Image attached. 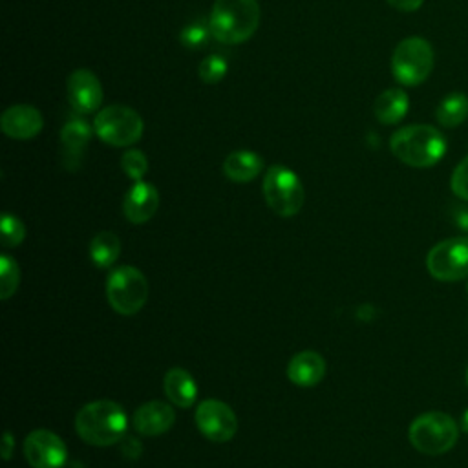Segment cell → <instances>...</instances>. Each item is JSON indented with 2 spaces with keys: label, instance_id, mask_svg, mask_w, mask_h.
<instances>
[{
  "label": "cell",
  "instance_id": "cb8c5ba5",
  "mask_svg": "<svg viewBox=\"0 0 468 468\" xmlns=\"http://www.w3.org/2000/svg\"><path fill=\"white\" fill-rule=\"evenodd\" d=\"M229 71V62L221 55H208L199 62L197 73L205 84H218Z\"/></svg>",
  "mask_w": 468,
  "mask_h": 468
},
{
  "label": "cell",
  "instance_id": "8fae6325",
  "mask_svg": "<svg viewBox=\"0 0 468 468\" xmlns=\"http://www.w3.org/2000/svg\"><path fill=\"white\" fill-rule=\"evenodd\" d=\"M26 461L33 468H62L68 461L64 441L49 430H35L24 441Z\"/></svg>",
  "mask_w": 468,
  "mask_h": 468
},
{
  "label": "cell",
  "instance_id": "d6986e66",
  "mask_svg": "<svg viewBox=\"0 0 468 468\" xmlns=\"http://www.w3.org/2000/svg\"><path fill=\"white\" fill-rule=\"evenodd\" d=\"M410 108L408 93L402 88L384 90L373 104V113L382 124H397L400 122Z\"/></svg>",
  "mask_w": 468,
  "mask_h": 468
},
{
  "label": "cell",
  "instance_id": "30bf717a",
  "mask_svg": "<svg viewBox=\"0 0 468 468\" xmlns=\"http://www.w3.org/2000/svg\"><path fill=\"white\" fill-rule=\"evenodd\" d=\"M196 426L212 442H227L236 435V413L218 399H207L196 408Z\"/></svg>",
  "mask_w": 468,
  "mask_h": 468
},
{
  "label": "cell",
  "instance_id": "f546056e",
  "mask_svg": "<svg viewBox=\"0 0 468 468\" xmlns=\"http://www.w3.org/2000/svg\"><path fill=\"white\" fill-rule=\"evenodd\" d=\"M455 225L459 230H463L468 238V208L455 210Z\"/></svg>",
  "mask_w": 468,
  "mask_h": 468
},
{
  "label": "cell",
  "instance_id": "7a4b0ae2",
  "mask_svg": "<svg viewBox=\"0 0 468 468\" xmlns=\"http://www.w3.org/2000/svg\"><path fill=\"white\" fill-rule=\"evenodd\" d=\"M261 11L258 0H216L208 27L221 44H241L249 40L260 26Z\"/></svg>",
  "mask_w": 468,
  "mask_h": 468
},
{
  "label": "cell",
  "instance_id": "52a82bcc",
  "mask_svg": "<svg viewBox=\"0 0 468 468\" xmlns=\"http://www.w3.org/2000/svg\"><path fill=\"white\" fill-rule=\"evenodd\" d=\"M106 296L113 311L122 316H132L146 303L148 282L137 267L121 265L113 269L106 280Z\"/></svg>",
  "mask_w": 468,
  "mask_h": 468
},
{
  "label": "cell",
  "instance_id": "d4e9b609",
  "mask_svg": "<svg viewBox=\"0 0 468 468\" xmlns=\"http://www.w3.org/2000/svg\"><path fill=\"white\" fill-rule=\"evenodd\" d=\"M121 168L130 179L141 181L143 176L148 172V159L141 150L130 148L121 157Z\"/></svg>",
  "mask_w": 468,
  "mask_h": 468
},
{
  "label": "cell",
  "instance_id": "4316f807",
  "mask_svg": "<svg viewBox=\"0 0 468 468\" xmlns=\"http://www.w3.org/2000/svg\"><path fill=\"white\" fill-rule=\"evenodd\" d=\"M208 35H212L208 24L192 22V24H188V26L183 27V31H181V35H179V40H181V44H183L185 48L197 49V48H201V46L207 42Z\"/></svg>",
  "mask_w": 468,
  "mask_h": 468
},
{
  "label": "cell",
  "instance_id": "ac0fdd59",
  "mask_svg": "<svg viewBox=\"0 0 468 468\" xmlns=\"http://www.w3.org/2000/svg\"><path fill=\"white\" fill-rule=\"evenodd\" d=\"M165 393L168 400L179 408H190L197 397V386L194 377L183 367H172L163 378Z\"/></svg>",
  "mask_w": 468,
  "mask_h": 468
},
{
  "label": "cell",
  "instance_id": "7402d4cb",
  "mask_svg": "<svg viewBox=\"0 0 468 468\" xmlns=\"http://www.w3.org/2000/svg\"><path fill=\"white\" fill-rule=\"evenodd\" d=\"M119 252H121L119 238L110 230H102L95 234L93 239L90 241V258L97 267L106 269L113 265V261L119 258Z\"/></svg>",
  "mask_w": 468,
  "mask_h": 468
},
{
  "label": "cell",
  "instance_id": "ffe728a7",
  "mask_svg": "<svg viewBox=\"0 0 468 468\" xmlns=\"http://www.w3.org/2000/svg\"><path fill=\"white\" fill-rule=\"evenodd\" d=\"M263 170V159L250 150L230 152L223 161L225 176L234 183H249Z\"/></svg>",
  "mask_w": 468,
  "mask_h": 468
},
{
  "label": "cell",
  "instance_id": "4fadbf2b",
  "mask_svg": "<svg viewBox=\"0 0 468 468\" xmlns=\"http://www.w3.org/2000/svg\"><path fill=\"white\" fill-rule=\"evenodd\" d=\"M91 139V126L82 115L66 121L60 130V161L66 170H77Z\"/></svg>",
  "mask_w": 468,
  "mask_h": 468
},
{
  "label": "cell",
  "instance_id": "9a60e30c",
  "mask_svg": "<svg viewBox=\"0 0 468 468\" xmlns=\"http://www.w3.org/2000/svg\"><path fill=\"white\" fill-rule=\"evenodd\" d=\"M159 208V192L152 183L135 181L122 201L124 216L130 223L141 225L146 223Z\"/></svg>",
  "mask_w": 468,
  "mask_h": 468
},
{
  "label": "cell",
  "instance_id": "603a6c76",
  "mask_svg": "<svg viewBox=\"0 0 468 468\" xmlns=\"http://www.w3.org/2000/svg\"><path fill=\"white\" fill-rule=\"evenodd\" d=\"M20 282V271L18 263L9 256H0V298L7 300L11 294H15Z\"/></svg>",
  "mask_w": 468,
  "mask_h": 468
},
{
  "label": "cell",
  "instance_id": "2e32d148",
  "mask_svg": "<svg viewBox=\"0 0 468 468\" xmlns=\"http://www.w3.org/2000/svg\"><path fill=\"white\" fill-rule=\"evenodd\" d=\"M176 415L170 404L161 400H150L139 406L132 417V424L137 433L155 437L166 433L174 426Z\"/></svg>",
  "mask_w": 468,
  "mask_h": 468
},
{
  "label": "cell",
  "instance_id": "7c38bea8",
  "mask_svg": "<svg viewBox=\"0 0 468 468\" xmlns=\"http://www.w3.org/2000/svg\"><path fill=\"white\" fill-rule=\"evenodd\" d=\"M68 101L79 115L93 113L102 104V84L90 69H75L68 77L66 84Z\"/></svg>",
  "mask_w": 468,
  "mask_h": 468
},
{
  "label": "cell",
  "instance_id": "1f68e13d",
  "mask_svg": "<svg viewBox=\"0 0 468 468\" xmlns=\"http://www.w3.org/2000/svg\"><path fill=\"white\" fill-rule=\"evenodd\" d=\"M461 428L464 433H468V410L463 413V419H461Z\"/></svg>",
  "mask_w": 468,
  "mask_h": 468
},
{
  "label": "cell",
  "instance_id": "277c9868",
  "mask_svg": "<svg viewBox=\"0 0 468 468\" xmlns=\"http://www.w3.org/2000/svg\"><path fill=\"white\" fill-rule=\"evenodd\" d=\"M408 439L415 450L426 455H441L455 446L459 426L448 413L426 411L413 419Z\"/></svg>",
  "mask_w": 468,
  "mask_h": 468
},
{
  "label": "cell",
  "instance_id": "8992f818",
  "mask_svg": "<svg viewBox=\"0 0 468 468\" xmlns=\"http://www.w3.org/2000/svg\"><path fill=\"white\" fill-rule=\"evenodd\" d=\"M261 190L271 210L282 218L298 214L305 201V190L300 177L283 165H272L267 168Z\"/></svg>",
  "mask_w": 468,
  "mask_h": 468
},
{
  "label": "cell",
  "instance_id": "3957f363",
  "mask_svg": "<svg viewBox=\"0 0 468 468\" xmlns=\"http://www.w3.org/2000/svg\"><path fill=\"white\" fill-rule=\"evenodd\" d=\"M128 417L113 400H93L82 406L75 417L79 437L93 446H112L119 442L126 431Z\"/></svg>",
  "mask_w": 468,
  "mask_h": 468
},
{
  "label": "cell",
  "instance_id": "484cf974",
  "mask_svg": "<svg viewBox=\"0 0 468 468\" xmlns=\"http://www.w3.org/2000/svg\"><path fill=\"white\" fill-rule=\"evenodd\" d=\"M26 238V227L24 223L9 214V212H4L2 216V245L4 247H18Z\"/></svg>",
  "mask_w": 468,
  "mask_h": 468
},
{
  "label": "cell",
  "instance_id": "e0dca14e",
  "mask_svg": "<svg viewBox=\"0 0 468 468\" xmlns=\"http://www.w3.org/2000/svg\"><path fill=\"white\" fill-rule=\"evenodd\" d=\"M325 375V360L316 351H300L287 364V377L300 388L316 386Z\"/></svg>",
  "mask_w": 468,
  "mask_h": 468
},
{
  "label": "cell",
  "instance_id": "5bb4252c",
  "mask_svg": "<svg viewBox=\"0 0 468 468\" xmlns=\"http://www.w3.org/2000/svg\"><path fill=\"white\" fill-rule=\"evenodd\" d=\"M44 126L42 113L31 104H13L0 117L2 132L18 141L33 139Z\"/></svg>",
  "mask_w": 468,
  "mask_h": 468
},
{
  "label": "cell",
  "instance_id": "ba28073f",
  "mask_svg": "<svg viewBox=\"0 0 468 468\" xmlns=\"http://www.w3.org/2000/svg\"><path fill=\"white\" fill-rule=\"evenodd\" d=\"M141 115L124 104H110L93 119L95 135L110 146H132L143 135Z\"/></svg>",
  "mask_w": 468,
  "mask_h": 468
},
{
  "label": "cell",
  "instance_id": "5b68a950",
  "mask_svg": "<svg viewBox=\"0 0 468 468\" xmlns=\"http://www.w3.org/2000/svg\"><path fill=\"white\" fill-rule=\"evenodd\" d=\"M433 69V48L422 37H408L391 55V73L402 86L422 84Z\"/></svg>",
  "mask_w": 468,
  "mask_h": 468
},
{
  "label": "cell",
  "instance_id": "9c48e42d",
  "mask_svg": "<svg viewBox=\"0 0 468 468\" xmlns=\"http://www.w3.org/2000/svg\"><path fill=\"white\" fill-rule=\"evenodd\" d=\"M428 272L441 282H457L468 276V238L457 236L433 245L426 256Z\"/></svg>",
  "mask_w": 468,
  "mask_h": 468
},
{
  "label": "cell",
  "instance_id": "4dcf8cb0",
  "mask_svg": "<svg viewBox=\"0 0 468 468\" xmlns=\"http://www.w3.org/2000/svg\"><path fill=\"white\" fill-rule=\"evenodd\" d=\"M13 450H15V439H13V435L9 431H5L4 433V442H2V457L5 461H9Z\"/></svg>",
  "mask_w": 468,
  "mask_h": 468
},
{
  "label": "cell",
  "instance_id": "6da1fadb",
  "mask_svg": "<svg viewBox=\"0 0 468 468\" xmlns=\"http://www.w3.org/2000/svg\"><path fill=\"white\" fill-rule=\"evenodd\" d=\"M389 150L408 166L428 168L446 154V139L435 126L410 124L391 135Z\"/></svg>",
  "mask_w": 468,
  "mask_h": 468
},
{
  "label": "cell",
  "instance_id": "f1b7e54d",
  "mask_svg": "<svg viewBox=\"0 0 468 468\" xmlns=\"http://www.w3.org/2000/svg\"><path fill=\"white\" fill-rule=\"evenodd\" d=\"M391 7L399 9V11H404V13H411V11H417L424 0H386Z\"/></svg>",
  "mask_w": 468,
  "mask_h": 468
},
{
  "label": "cell",
  "instance_id": "83f0119b",
  "mask_svg": "<svg viewBox=\"0 0 468 468\" xmlns=\"http://www.w3.org/2000/svg\"><path fill=\"white\" fill-rule=\"evenodd\" d=\"M450 186L457 197L468 201V155L455 166L450 179Z\"/></svg>",
  "mask_w": 468,
  "mask_h": 468
},
{
  "label": "cell",
  "instance_id": "44dd1931",
  "mask_svg": "<svg viewBox=\"0 0 468 468\" xmlns=\"http://www.w3.org/2000/svg\"><path fill=\"white\" fill-rule=\"evenodd\" d=\"M466 117H468V95L461 91H453L446 95L435 110V119L444 128H455L461 122H464Z\"/></svg>",
  "mask_w": 468,
  "mask_h": 468
},
{
  "label": "cell",
  "instance_id": "d6a6232c",
  "mask_svg": "<svg viewBox=\"0 0 468 468\" xmlns=\"http://www.w3.org/2000/svg\"><path fill=\"white\" fill-rule=\"evenodd\" d=\"M466 384H468V367H466Z\"/></svg>",
  "mask_w": 468,
  "mask_h": 468
}]
</instances>
